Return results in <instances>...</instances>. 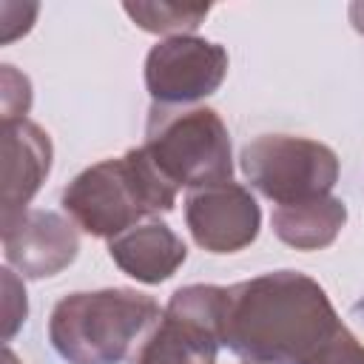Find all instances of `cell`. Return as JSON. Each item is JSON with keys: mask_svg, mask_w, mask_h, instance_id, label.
<instances>
[{"mask_svg": "<svg viewBox=\"0 0 364 364\" xmlns=\"http://www.w3.org/2000/svg\"><path fill=\"white\" fill-rule=\"evenodd\" d=\"M341 330L324 287L299 270H273L228 287L222 347L247 364H316Z\"/></svg>", "mask_w": 364, "mask_h": 364, "instance_id": "cell-1", "label": "cell"}, {"mask_svg": "<svg viewBox=\"0 0 364 364\" xmlns=\"http://www.w3.org/2000/svg\"><path fill=\"white\" fill-rule=\"evenodd\" d=\"M176 193L179 188L139 145L77 173L63 191V210L88 236L114 239L154 213L173 210Z\"/></svg>", "mask_w": 364, "mask_h": 364, "instance_id": "cell-2", "label": "cell"}, {"mask_svg": "<svg viewBox=\"0 0 364 364\" xmlns=\"http://www.w3.org/2000/svg\"><path fill=\"white\" fill-rule=\"evenodd\" d=\"M159 318V304L139 290H80L54 304L48 341L68 364H119Z\"/></svg>", "mask_w": 364, "mask_h": 364, "instance_id": "cell-3", "label": "cell"}, {"mask_svg": "<svg viewBox=\"0 0 364 364\" xmlns=\"http://www.w3.org/2000/svg\"><path fill=\"white\" fill-rule=\"evenodd\" d=\"M148 156L176 188L230 182L233 154L222 117L205 105H151L145 125Z\"/></svg>", "mask_w": 364, "mask_h": 364, "instance_id": "cell-4", "label": "cell"}, {"mask_svg": "<svg viewBox=\"0 0 364 364\" xmlns=\"http://www.w3.org/2000/svg\"><path fill=\"white\" fill-rule=\"evenodd\" d=\"M239 165L250 188L279 208L327 196L338 182L336 151L324 142L293 134L256 136L242 148Z\"/></svg>", "mask_w": 364, "mask_h": 364, "instance_id": "cell-5", "label": "cell"}, {"mask_svg": "<svg viewBox=\"0 0 364 364\" xmlns=\"http://www.w3.org/2000/svg\"><path fill=\"white\" fill-rule=\"evenodd\" d=\"M228 287H179L151 336L136 350L134 364H216L222 347Z\"/></svg>", "mask_w": 364, "mask_h": 364, "instance_id": "cell-6", "label": "cell"}, {"mask_svg": "<svg viewBox=\"0 0 364 364\" xmlns=\"http://www.w3.org/2000/svg\"><path fill=\"white\" fill-rule=\"evenodd\" d=\"M228 51L196 34L159 40L145 57V88L156 105H191L219 91Z\"/></svg>", "mask_w": 364, "mask_h": 364, "instance_id": "cell-7", "label": "cell"}, {"mask_svg": "<svg viewBox=\"0 0 364 364\" xmlns=\"http://www.w3.org/2000/svg\"><path fill=\"white\" fill-rule=\"evenodd\" d=\"M185 222L193 242L208 253H236L256 242L262 210L242 185L219 182L185 196Z\"/></svg>", "mask_w": 364, "mask_h": 364, "instance_id": "cell-8", "label": "cell"}, {"mask_svg": "<svg viewBox=\"0 0 364 364\" xmlns=\"http://www.w3.org/2000/svg\"><path fill=\"white\" fill-rule=\"evenodd\" d=\"M3 225V256L26 279H46L65 270L80 250L74 225L54 210H26Z\"/></svg>", "mask_w": 364, "mask_h": 364, "instance_id": "cell-9", "label": "cell"}, {"mask_svg": "<svg viewBox=\"0 0 364 364\" xmlns=\"http://www.w3.org/2000/svg\"><path fill=\"white\" fill-rule=\"evenodd\" d=\"M51 139L48 134L31 122H9L3 125V213L0 222L14 219L28 210V202L46 182L51 171Z\"/></svg>", "mask_w": 364, "mask_h": 364, "instance_id": "cell-10", "label": "cell"}, {"mask_svg": "<svg viewBox=\"0 0 364 364\" xmlns=\"http://www.w3.org/2000/svg\"><path fill=\"white\" fill-rule=\"evenodd\" d=\"M108 253L125 276L142 284H159L171 279L188 259L185 242L165 222H145L114 236L108 242Z\"/></svg>", "mask_w": 364, "mask_h": 364, "instance_id": "cell-11", "label": "cell"}, {"mask_svg": "<svg viewBox=\"0 0 364 364\" xmlns=\"http://www.w3.org/2000/svg\"><path fill=\"white\" fill-rule=\"evenodd\" d=\"M270 225L273 233L296 250H324L347 225V205L330 193L296 205H282L273 210Z\"/></svg>", "mask_w": 364, "mask_h": 364, "instance_id": "cell-12", "label": "cell"}, {"mask_svg": "<svg viewBox=\"0 0 364 364\" xmlns=\"http://www.w3.org/2000/svg\"><path fill=\"white\" fill-rule=\"evenodd\" d=\"M125 14L151 34H191L202 26L208 17L210 6L208 3H173V0H159V3H122Z\"/></svg>", "mask_w": 364, "mask_h": 364, "instance_id": "cell-13", "label": "cell"}, {"mask_svg": "<svg viewBox=\"0 0 364 364\" xmlns=\"http://www.w3.org/2000/svg\"><path fill=\"white\" fill-rule=\"evenodd\" d=\"M31 108V82L14 65H0V111L3 125L26 119Z\"/></svg>", "mask_w": 364, "mask_h": 364, "instance_id": "cell-14", "label": "cell"}, {"mask_svg": "<svg viewBox=\"0 0 364 364\" xmlns=\"http://www.w3.org/2000/svg\"><path fill=\"white\" fill-rule=\"evenodd\" d=\"M3 287H6V341H11V336L17 333V327L26 321V313H28V304H26V290H23V282L6 267L3 270Z\"/></svg>", "mask_w": 364, "mask_h": 364, "instance_id": "cell-15", "label": "cell"}, {"mask_svg": "<svg viewBox=\"0 0 364 364\" xmlns=\"http://www.w3.org/2000/svg\"><path fill=\"white\" fill-rule=\"evenodd\" d=\"M316 364H364V344L344 327Z\"/></svg>", "mask_w": 364, "mask_h": 364, "instance_id": "cell-16", "label": "cell"}, {"mask_svg": "<svg viewBox=\"0 0 364 364\" xmlns=\"http://www.w3.org/2000/svg\"><path fill=\"white\" fill-rule=\"evenodd\" d=\"M350 23L358 34H364V3H350Z\"/></svg>", "mask_w": 364, "mask_h": 364, "instance_id": "cell-17", "label": "cell"}, {"mask_svg": "<svg viewBox=\"0 0 364 364\" xmlns=\"http://www.w3.org/2000/svg\"><path fill=\"white\" fill-rule=\"evenodd\" d=\"M3 364H20V358L11 353V347H3Z\"/></svg>", "mask_w": 364, "mask_h": 364, "instance_id": "cell-18", "label": "cell"}]
</instances>
